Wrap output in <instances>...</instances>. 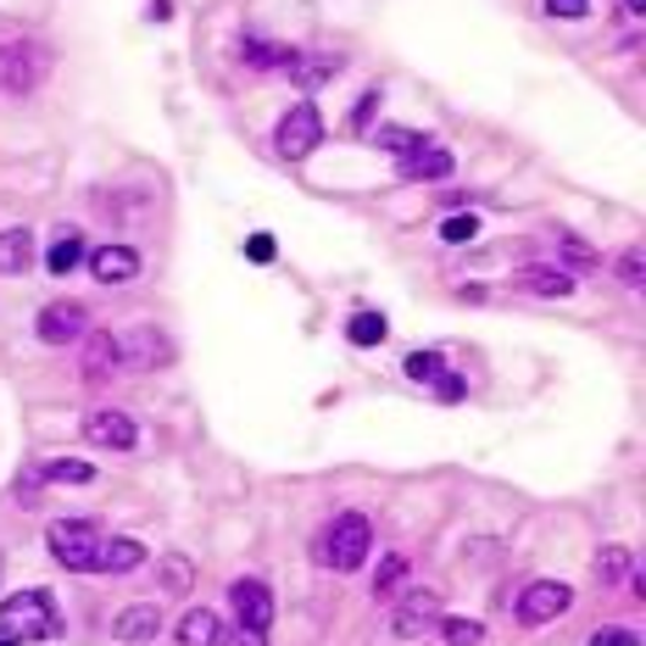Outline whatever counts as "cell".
I'll list each match as a JSON object with an SVG mask.
<instances>
[{
	"label": "cell",
	"instance_id": "1",
	"mask_svg": "<svg viewBox=\"0 0 646 646\" xmlns=\"http://www.w3.org/2000/svg\"><path fill=\"white\" fill-rule=\"evenodd\" d=\"M0 635L12 640H62L67 635V613L56 607L51 591H18L0 602Z\"/></svg>",
	"mask_w": 646,
	"mask_h": 646
},
{
	"label": "cell",
	"instance_id": "2",
	"mask_svg": "<svg viewBox=\"0 0 646 646\" xmlns=\"http://www.w3.org/2000/svg\"><path fill=\"white\" fill-rule=\"evenodd\" d=\"M368 546H374V524H368L362 513H340V518L318 535V551H313V558H318L324 569H335V574H351V569H362Z\"/></svg>",
	"mask_w": 646,
	"mask_h": 646
},
{
	"label": "cell",
	"instance_id": "3",
	"mask_svg": "<svg viewBox=\"0 0 646 646\" xmlns=\"http://www.w3.org/2000/svg\"><path fill=\"white\" fill-rule=\"evenodd\" d=\"M101 529L89 524V518H56L45 529V546H51V558L73 574H96V558H101Z\"/></svg>",
	"mask_w": 646,
	"mask_h": 646
},
{
	"label": "cell",
	"instance_id": "4",
	"mask_svg": "<svg viewBox=\"0 0 646 646\" xmlns=\"http://www.w3.org/2000/svg\"><path fill=\"white\" fill-rule=\"evenodd\" d=\"M45 67H51V56L40 45H23V40L0 45V96H34Z\"/></svg>",
	"mask_w": 646,
	"mask_h": 646
},
{
	"label": "cell",
	"instance_id": "5",
	"mask_svg": "<svg viewBox=\"0 0 646 646\" xmlns=\"http://www.w3.org/2000/svg\"><path fill=\"white\" fill-rule=\"evenodd\" d=\"M273 145H280L285 162L313 156V151L324 145V118H318V107H313V101H296V107L280 118V129H273Z\"/></svg>",
	"mask_w": 646,
	"mask_h": 646
},
{
	"label": "cell",
	"instance_id": "6",
	"mask_svg": "<svg viewBox=\"0 0 646 646\" xmlns=\"http://www.w3.org/2000/svg\"><path fill=\"white\" fill-rule=\"evenodd\" d=\"M569 607H574V591H569L563 580H535V585H524L518 602H513L518 624H551V618H563Z\"/></svg>",
	"mask_w": 646,
	"mask_h": 646
},
{
	"label": "cell",
	"instance_id": "7",
	"mask_svg": "<svg viewBox=\"0 0 646 646\" xmlns=\"http://www.w3.org/2000/svg\"><path fill=\"white\" fill-rule=\"evenodd\" d=\"M84 440H89V446H101V451H134L140 429H134V418H129V413H118V407H96V413H84Z\"/></svg>",
	"mask_w": 646,
	"mask_h": 646
},
{
	"label": "cell",
	"instance_id": "8",
	"mask_svg": "<svg viewBox=\"0 0 646 646\" xmlns=\"http://www.w3.org/2000/svg\"><path fill=\"white\" fill-rule=\"evenodd\" d=\"M34 335H40L45 346H78V340L89 335V313H84L78 302H51V307L40 313Z\"/></svg>",
	"mask_w": 646,
	"mask_h": 646
},
{
	"label": "cell",
	"instance_id": "9",
	"mask_svg": "<svg viewBox=\"0 0 646 646\" xmlns=\"http://www.w3.org/2000/svg\"><path fill=\"white\" fill-rule=\"evenodd\" d=\"M229 602H234L240 629L267 635V624H273V591H267L262 580H234V585H229Z\"/></svg>",
	"mask_w": 646,
	"mask_h": 646
},
{
	"label": "cell",
	"instance_id": "10",
	"mask_svg": "<svg viewBox=\"0 0 646 646\" xmlns=\"http://www.w3.org/2000/svg\"><path fill=\"white\" fill-rule=\"evenodd\" d=\"M435 624H440V591H407L402 607L391 613V635H402V640H413Z\"/></svg>",
	"mask_w": 646,
	"mask_h": 646
},
{
	"label": "cell",
	"instance_id": "11",
	"mask_svg": "<svg viewBox=\"0 0 646 646\" xmlns=\"http://www.w3.org/2000/svg\"><path fill=\"white\" fill-rule=\"evenodd\" d=\"M84 262H89V273H96L101 285H129V280H140V251H134V245H101V251H89Z\"/></svg>",
	"mask_w": 646,
	"mask_h": 646
},
{
	"label": "cell",
	"instance_id": "12",
	"mask_svg": "<svg viewBox=\"0 0 646 646\" xmlns=\"http://www.w3.org/2000/svg\"><path fill=\"white\" fill-rule=\"evenodd\" d=\"M123 368V346L112 329H89L84 335V380H107Z\"/></svg>",
	"mask_w": 646,
	"mask_h": 646
},
{
	"label": "cell",
	"instance_id": "13",
	"mask_svg": "<svg viewBox=\"0 0 646 646\" xmlns=\"http://www.w3.org/2000/svg\"><path fill=\"white\" fill-rule=\"evenodd\" d=\"M118 346H123V368H156V362H167V357H173V346H167L151 324H140V329L118 335Z\"/></svg>",
	"mask_w": 646,
	"mask_h": 646
},
{
	"label": "cell",
	"instance_id": "14",
	"mask_svg": "<svg viewBox=\"0 0 646 646\" xmlns=\"http://www.w3.org/2000/svg\"><path fill=\"white\" fill-rule=\"evenodd\" d=\"M112 635H118L123 646H145V640H156V635H162V607H156V602H134V607H123V613H118V624H112Z\"/></svg>",
	"mask_w": 646,
	"mask_h": 646
},
{
	"label": "cell",
	"instance_id": "15",
	"mask_svg": "<svg viewBox=\"0 0 646 646\" xmlns=\"http://www.w3.org/2000/svg\"><path fill=\"white\" fill-rule=\"evenodd\" d=\"M285 73H291L302 89H318V84H329V78L346 73V56H335V51H307V56H302V51H296V62H291Z\"/></svg>",
	"mask_w": 646,
	"mask_h": 646
},
{
	"label": "cell",
	"instance_id": "16",
	"mask_svg": "<svg viewBox=\"0 0 646 646\" xmlns=\"http://www.w3.org/2000/svg\"><path fill=\"white\" fill-rule=\"evenodd\" d=\"M396 162H402V178H418V184H424V178H451V167H457L451 151L435 145V140H424L418 151H407V156H396Z\"/></svg>",
	"mask_w": 646,
	"mask_h": 646
},
{
	"label": "cell",
	"instance_id": "17",
	"mask_svg": "<svg viewBox=\"0 0 646 646\" xmlns=\"http://www.w3.org/2000/svg\"><path fill=\"white\" fill-rule=\"evenodd\" d=\"M145 563V546L134 540V535H112V540H101V558H96V569L101 574H129V569H140Z\"/></svg>",
	"mask_w": 646,
	"mask_h": 646
},
{
	"label": "cell",
	"instance_id": "18",
	"mask_svg": "<svg viewBox=\"0 0 646 646\" xmlns=\"http://www.w3.org/2000/svg\"><path fill=\"white\" fill-rule=\"evenodd\" d=\"M513 285L529 291V296H569L574 291V273H563V267H518Z\"/></svg>",
	"mask_w": 646,
	"mask_h": 646
},
{
	"label": "cell",
	"instance_id": "19",
	"mask_svg": "<svg viewBox=\"0 0 646 646\" xmlns=\"http://www.w3.org/2000/svg\"><path fill=\"white\" fill-rule=\"evenodd\" d=\"M223 640V618L212 607H190L178 618V646H218Z\"/></svg>",
	"mask_w": 646,
	"mask_h": 646
},
{
	"label": "cell",
	"instance_id": "20",
	"mask_svg": "<svg viewBox=\"0 0 646 646\" xmlns=\"http://www.w3.org/2000/svg\"><path fill=\"white\" fill-rule=\"evenodd\" d=\"M89 251H84V234L78 229H56V240H51V251H45V267L56 273V280H67V273L84 262Z\"/></svg>",
	"mask_w": 646,
	"mask_h": 646
},
{
	"label": "cell",
	"instance_id": "21",
	"mask_svg": "<svg viewBox=\"0 0 646 646\" xmlns=\"http://www.w3.org/2000/svg\"><path fill=\"white\" fill-rule=\"evenodd\" d=\"M240 62L245 67H262V73H285L296 62L291 45H267V40H240Z\"/></svg>",
	"mask_w": 646,
	"mask_h": 646
},
{
	"label": "cell",
	"instance_id": "22",
	"mask_svg": "<svg viewBox=\"0 0 646 646\" xmlns=\"http://www.w3.org/2000/svg\"><path fill=\"white\" fill-rule=\"evenodd\" d=\"M34 262V234L29 229H0V273H23Z\"/></svg>",
	"mask_w": 646,
	"mask_h": 646
},
{
	"label": "cell",
	"instance_id": "23",
	"mask_svg": "<svg viewBox=\"0 0 646 646\" xmlns=\"http://www.w3.org/2000/svg\"><path fill=\"white\" fill-rule=\"evenodd\" d=\"M385 335H391V324H385L380 313H357V318L346 324V340H351V346H380Z\"/></svg>",
	"mask_w": 646,
	"mask_h": 646
},
{
	"label": "cell",
	"instance_id": "24",
	"mask_svg": "<svg viewBox=\"0 0 646 646\" xmlns=\"http://www.w3.org/2000/svg\"><path fill=\"white\" fill-rule=\"evenodd\" d=\"M190 585H196V569H190V558H178V551H167V558H162V591L184 596Z\"/></svg>",
	"mask_w": 646,
	"mask_h": 646
},
{
	"label": "cell",
	"instance_id": "25",
	"mask_svg": "<svg viewBox=\"0 0 646 646\" xmlns=\"http://www.w3.org/2000/svg\"><path fill=\"white\" fill-rule=\"evenodd\" d=\"M402 368H407V380H413V385H435V380L446 374V357H440V351H413Z\"/></svg>",
	"mask_w": 646,
	"mask_h": 646
},
{
	"label": "cell",
	"instance_id": "26",
	"mask_svg": "<svg viewBox=\"0 0 646 646\" xmlns=\"http://www.w3.org/2000/svg\"><path fill=\"white\" fill-rule=\"evenodd\" d=\"M435 629H440L451 646H480V640H485V624H480V618H446V613H440Z\"/></svg>",
	"mask_w": 646,
	"mask_h": 646
},
{
	"label": "cell",
	"instance_id": "27",
	"mask_svg": "<svg viewBox=\"0 0 646 646\" xmlns=\"http://www.w3.org/2000/svg\"><path fill=\"white\" fill-rule=\"evenodd\" d=\"M624 574H629V551H624V546L596 551V580H602V585H618Z\"/></svg>",
	"mask_w": 646,
	"mask_h": 646
},
{
	"label": "cell",
	"instance_id": "28",
	"mask_svg": "<svg viewBox=\"0 0 646 646\" xmlns=\"http://www.w3.org/2000/svg\"><path fill=\"white\" fill-rule=\"evenodd\" d=\"M40 474L56 480V485H89V480H96V469H89V463H67V457H62V463H45Z\"/></svg>",
	"mask_w": 646,
	"mask_h": 646
},
{
	"label": "cell",
	"instance_id": "29",
	"mask_svg": "<svg viewBox=\"0 0 646 646\" xmlns=\"http://www.w3.org/2000/svg\"><path fill=\"white\" fill-rule=\"evenodd\" d=\"M618 280H624L629 291H640V285H646V251H640V245H629V251L618 256Z\"/></svg>",
	"mask_w": 646,
	"mask_h": 646
},
{
	"label": "cell",
	"instance_id": "30",
	"mask_svg": "<svg viewBox=\"0 0 646 646\" xmlns=\"http://www.w3.org/2000/svg\"><path fill=\"white\" fill-rule=\"evenodd\" d=\"M374 145H385L391 156H407V151H418V145H424V134H413V129H380V134H374Z\"/></svg>",
	"mask_w": 646,
	"mask_h": 646
},
{
	"label": "cell",
	"instance_id": "31",
	"mask_svg": "<svg viewBox=\"0 0 646 646\" xmlns=\"http://www.w3.org/2000/svg\"><path fill=\"white\" fill-rule=\"evenodd\" d=\"M402 574H407V563H402V558H385V563H380V580H374V596H385V602H391V596H402V591H396V585H402Z\"/></svg>",
	"mask_w": 646,
	"mask_h": 646
},
{
	"label": "cell",
	"instance_id": "32",
	"mask_svg": "<svg viewBox=\"0 0 646 646\" xmlns=\"http://www.w3.org/2000/svg\"><path fill=\"white\" fill-rule=\"evenodd\" d=\"M591 646H640V635L629 624H607V629H591Z\"/></svg>",
	"mask_w": 646,
	"mask_h": 646
},
{
	"label": "cell",
	"instance_id": "33",
	"mask_svg": "<svg viewBox=\"0 0 646 646\" xmlns=\"http://www.w3.org/2000/svg\"><path fill=\"white\" fill-rule=\"evenodd\" d=\"M474 234H480L474 218H446V223H440V240H451V245H469Z\"/></svg>",
	"mask_w": 646,
	"mask_h": 646
},
{
	"label": "cell",
	"instance_id": "34",
	"mask_svg": "<svg viewBox=\"0 0 646 646\" xmlns=\"http://www.w3.org/2000/svg\"><path fill=\"white\" fill-rule=\"evenodd\" d=\"M374 112H380V89H368V96L351 107V134H362L368 123H374Z\"/></svg>",
	"mask_w": 646,
	"mask_h": 646
},
{
	"label": "cell",
	"instance_id": "35",
	"mask_svg": "<svg viewBox=\"0 0 646 646\" xmlns=\"http://www.w3.org/2000/svg\"><path fill=\"white\" fill-rule=\"evenodd\" d=\"M546 12H551V18H563V23H580L591 7H585V0H546Z\"/></svg>",
	"mask_w": 646,
	"mask_h": 646
},
{
	"label": "cell",
	"instance_id": "36",
	"mask_svg": "<svg viewBox=\"0 0 646 646\" xmlns=\"http://www.w3.org/2000/svg\"><path fill=\"white\" fill-rule=\"evenodd\" d=\"M435 391H440V402H463V391H469V385L457 380V374H440V380H435Z\"/></svg>",
	"mask_w": 646,
	"mask_h": 646
},
{
	"label": "cell",
	"instance_id": "37",
	"mask_svg": "<svg viewBox=\"0 0 646 646\" xmlns=\"http://www.w3.org/2000/svg\"><path fill=\"white\" fill-rule=\"evenodd\" d=\"M245 256H251V262H273V240H267V234H256V240L245 245Z\"/></svg>",
	"mask_w": 646,
	"mask_h": 646
},
{
	"label": "cell",
	"instance_id": "38",
	"mask_svg": "<svg viewBox=\"0 0 646 646\" xmlns=\"http://www.w3.org/2000/svg\"><path fill=\"white\" fill-rule=\"evenodd\" d=\"M563 251H569L574 262H591V245H585V240H563Z\"/></svg>",
	"mask_w": 646,
	"mask_h": 646
},
{
	"label": "cell",
	"instance_id": "39",
	"mask_svg": "<svg viewBox=\"0 0 646 646\" xmlns=\"http://www.w3.org/2000/svg\"><path fill=\"white\" fill-rule=\"evenodd\" d=\"M151 18H156V23H167V18H173V0H151Z\"/></svg>",
	"mask_w": 646,
	"mask_h": 646
},
{
	"label": "cell",
	"instance_id": "40",
	"mask_svg": "<svg viewBox=\"0 0 646 646\" xmlns=\"http://www.w3.org/2000/svg\"><path fill=\"white\" fill-rule=\"evenodd\" d=\"M234 646H262V635H256V629H240V640H234Z\"/></svg>",
	"mask_w": 646,
	"mask_h": 646
},
{
	"label": "cell",
	"instance_id": "41",
	"mask_svg": "<svg viewBox=\"0 0 646 646\" xmlns=\"http://www.w3.org/2000/svg\"><path fill=\"white\" fill-rule=\"evenodd\" d=\"M624 12L629 18H646V0H624Z\"/></svg>",
	"mask_w": 646,
	"mask_h": 646
},
{
	"label": "cell",
	"instance_id": "42",
	"mask_svg": "<svg viewBox=\"0 0 646 646\" xmlns=\"http://www.w3.org/2000/svg\"><path fill=\"white\" fill-rule=\"evenodd\" d=\"M0 646H23V640H12V635H7V640H0Z\"/></svg>",
	"mask_w": 646,
	"mask_h": 646
}]
</instances>
